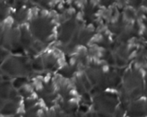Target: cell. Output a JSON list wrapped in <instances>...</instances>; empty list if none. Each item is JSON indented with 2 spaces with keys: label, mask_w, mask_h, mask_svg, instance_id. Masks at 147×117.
Instances as JSON below:
<instances>
[{
  "label": "cell",
  "mask_w": 147,
  "mask_h": 117,
  "mask_svg": "<svg viewBox=\"0 0 147 117\" xmlns=\"http://www.w3.org/2000/svg\"><path fill=\"white\" fill-rule=\"evenodd\" d=\"M9 8L10 5L7 0H0V23L6 22L9 15Z\"/></svg>",
  "instance_id": "obj_1"
},
{
  "label": "cell",
  "mask_w": 147,
  "mask_h": 117,
  "mask_svg": "<svg viewBox=\"0 0 147 117\" xmlns=\"http://www.w3.org/2000/svg\"><path fill=\"white\" fill-rule=\"evenodd\" d=\"M2 31H3V24L0 23V41H1V38H2Z\"/></svg>",
  "instance_id": "obj_2"
}]
</instances>
